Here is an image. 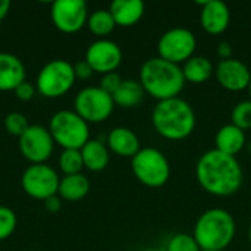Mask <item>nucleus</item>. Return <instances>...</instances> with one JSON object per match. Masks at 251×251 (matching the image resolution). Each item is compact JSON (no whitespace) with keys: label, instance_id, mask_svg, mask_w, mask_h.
I'll list each match as a JSON object with an SVG mask.
<instances>
[{"label":"nucleus","instance_id":"72a5a7b5","mask_svg":"<svg viewBox=\"0 0 251 251\" xmlns=\"http://www.w3.org/2000/svg\"><path fill=\"white\" fill-rule=\"evenodd\" d=\"M218 54H219L221 60L231 59L232 57V46L228 41H221L218 44Z\"/></svg>","mask_w":251,"mask_h":251},{"label":"nucleus","instance_id":"ddd939ff","mask_svg":"<svg viewBox=\"0 0 251 251\" xmlns=\"http://www.w3.org/2000/svg\"><path fill=\"white\" fill-rule=\"evenodd\" d=\"M85 60L97 74L104 75L109 72H116L122 63V50L115 41L99 38L88 46L85 51Z\"/></svg>","mask_w":251,"mask_h":251},{"label":"nucleus","instance_id":"1a4fd4ad","mask_svg":"<svg viewBox=\"0 0 251 251\" xmlns=\"http://www.w3.org/2000/svg\"><path fill=\"white\" fill-rule=\"evenodd\" d=\"M197 47V38L188 28L175 26L165 31L157 41L159 57L179 65H184L190 57L194 56Z\"/></svg>","mask_w":251,"mask_h":251},{"label":"nucleus","instance_id":"473e14b6","mask_svg":"<svg viewBox=\"0 0 251 251\" xmlns=\"http://www.w3.org/2000/svg\"><path fill=\"white\" fill-rule=\"evenodd\" d=\"M62 199L56 194V196H53V197H49L47 200H44L43 203H44V207H46V210L49 212V213H57L60 209H62Z\"/></svg>","mask_w":251,"mask_h":251},{"label":"nucleus","instance_id":"393cba45","mask_svg":"<svg viewBox=\"0 0 251 251\" xmlns=\"http://www.w3.org/2000/svg\"><path fill=\"white\" fill-rule=\"evenodd\" d=\"M59 169L62 171L63 176L81 174L84 169L81 150H62L59 156Z\"/></svg>","mask_w":251,"mask_h":251},{"label":"nucleus","instance_id":"20e7f679","mask_svg":"<svg viewBox=\"0 0 251 251\" xmlns=\"http://www.w3.org/2000/svg\"><path fill=\"white\" fill-rule=\"evenodd\" d=\"M193 237L201 251H225L235 237V219L222 207L209 209L197 219Z\"/></svg>","mask_w":251,"mask_h":251},{"label":"nucleus","instance_id":"f8f14e48","mask_svg":"<svg viewBox=\"0 0 251 251\" xmlns=\"http://www.w3.org/2000/svg\"><path fill=\"white\" fill-rule=\"evenodd\" d=\"M88 6L84 0H56L50 7L53 25L65 34L81 31L88 21Z\"/></svg>","mask_w":251,"mask_h":251},{"label":"nucleus","instance_id":"b1692460","mask_svg":"<svg viewBox=\"0 0 251 251\" xmlns=\"http://www.w3.org/2000/svg\"><path fill=\"white\" fill-rule=\"evenodd\" d=\"M87 26L94 35H97L99 38H104L115 29L116 24L109 9H97L90 13Z\"/></svg>","mask_w":251,"mask_h":251},{"label":"nucleus","instance_id":"c85d7f7f","mask_svg":"<svg viewBox=\"0 0 251 251\" xmlns=\"http://www.w3.org/2000/svg\"><path fill=\"white\" fill-rule=\"evenodd\" d=\"M16 213L7 206H0V241H4L9 237H12V234L16 229Z\"/></svg>","mask_w":251,"mask_h":251},{"label":"nucleus","instance_id":"a211bd4d","mask_svg":"<svg viewBox=\"0 0 251 251\" xmlns=\"http://www.w3.org/2000/svg\"><path fill=\"white\" fill-rule=\"evenodd\" d=\"M246 146V131L240 129L234 124H226L221 126L215 135V149L224 154L234 156L244 149Z\"/></svg>","mask_w":251,"mask_h":251},{"label":"nucleus","instance_id":"7c9ffc66","mask_svg":"<svg viewBox=\"0 0 251 251\" xmlns=\"http://www.w3.org/2000/svg\"><path fill=\"white\" fill-rule=\"evenodd\" d=\"M13 93H15V96H16L18 100H21V101H29V100L35 96L37 88H35V85L31 84L29 81H24V82H21V84L13 90Z\"/></svg>","mask_w":251,"mask_h":251},{"label":"nucleus","instance_id":"5701e85b","mask_svg":"<svg viewBox=\"0 0 251 251\" xmlns=\"http://www.w3.org/2000/svg\"><path fill=\"white\" fill-rule=\"evenodd\" d=\"M146 96V91L140 81L137 79H124L118 91L112 96L115 106L122 109L137 107Z\"/></svg>","mask_w":251,"mask_h":251},{"label":"nucleus","instance_id":"4468645a","mask_svg":"<svg viewBox=\"0 0 251 251\" xmlns=\"http://www.w3.org/2000/svg\"><path fill=\"white\" fill-rule=\"evenodd\" d=\"M215 75L221 87L228 91H243L249 88L251 71L249 66L238 59H225L216 65Z\"/></svg>","mask_w":251,"mask_h":251},{"label":"nucleus","instance_id":"4c0bfd02","mask_svg":"<svg viewBox=\"0 0 251 251\" xmlns=\"http://www.w3.org/2000/svg\"><path fill=\"white\" fill-rule=\"evenodd\" d=\"M249 240H250V244H251V222H250V226H249Z\"/></svg>","mask_w":251,"mask_h":251},{"label":"nucleus","instance_id":"2f4dec72","mask_svg":"<svg viewBox=\"0 0 251 251\" xmlns=\"http://www.w3.org/2000/svg\"><path fill=\"white\" fill-rule=\"evenodd\" d=\"M74 72H75V78L76 79H81V81H85V79H90L94 74L93 68L88 65V62L84 59L81 62H76L74 65Z\"/></svg>","mask_w":251,"mask_h":251},{"label":"nucleus","instance_id":"39448f33","mask_svg":"<svg viewBox=\"0 0 251 251\" xmlns=\"http://www.w3.org/2000/svg\"><path fill=\"white\" fill-rule=\"evenodd\" d=\"M54 144L63 150H81L90 138V125L75 110H59L49 122Z\"/></svg>","mask_w":251,"mask_h":251},{"label":"nucleus","instance_id":"f3484780","mask_svg":"<svg viewBox=\"0 0 251 251\" xmlns=\"http://www.w3.org/2000/svg\"><path fill=\"white\" fill-rule=\"evenodd\" d=\"M107 149L119 157H134L140 150V140L137 134L126 126H116L107 135Z\"/></svg>","mask_w":251,"mask_h":251},{"label":"nucleus","instance_id":"412c9836","mask_svg":"<svg viewBox=\"0 0 251 251\" xmlns=\"http://www.w3.org/2000/svg\"><path fill=\"white\" fill-rule=\"evenodd\" d=\"M88 193H90V179L85 175L76 174V175H68L60 178L57 196L62 200L76 203L85 199Z\"/></svg>","mask_w":251,"mask_h":251},{"label":"nucleus","instance_id":"f704fd0d","mask_svg":"<svg viewBox=\"0 0 251 251\" xmlns=\"http://www.w3.org/2000/svg\"><path fill=\"white\" fill-rule=\"evenodd\" d=\"M10 9V1L9 0H0V22L7 16Z\"/></svg>","mask_w":251,"mask_h":251},{"label":"nucleus","instance_id":"c9c22d12","mask_svg":"<svg viewBox=\"0 0 251 251\" xmlns=\"http://www.w3.org/2000/svg\"><path fill=\"white\" fill-rule=\"evenodd\" d=\"M143 251H165V249H157V247H150V249H146Z\"/></svg>","mask_w":251,"mask_h":251},{"label":"nucleus","instance_id":"0eeeda50","mask_svg":"<svg viewBox=\"0 0 251 251\" xmlns=\"http://www.w3.org/2000/svg\"><path fill=\"white\" fill-rule=\"evenodd\" d=\"M75 81L74 65L65 59H53L40 69L35 88L46 99H59L72 90Z\"/></svg>","mask_w":251,"mask_h":251},{"label":"nucleus","instance_id":"f03ea898","mask_svg":"<svg viewBox=\"0 0 251 251\" xmlns=\"http://www.w3.org/2000/svg\"><path fill=\"white\" fill-rule=\"evenodd\" d=\"M154 131L171 141H181L190 137L196 128V113L193 106L181 99L157 101L151 112Z\"/></svg>","mask_w":251,"mask_h":251},{"label":"nucleus","instance_id":"4be33fe9","mask_svg":"<svg viewBox=\"0 0 251 251\" xmlns=\"http://www.w3.org/2000/svg\"><path fill=\"white\" fill-rule=\"evenodd\" d=\"M182 74L185 78V82L191 84H203L210 79V76L215 74V66L212 60L206 56H193L190 57L182 66Z\"/></svg>","mask_w":251,"mask_h":251},{"label":"nucleus","instance_id":"6ab92c4d","mask_svg":"<svg viewBox=\"0 0 251 251\" xmlns=\"http://www.w3.org/2000/svg\"><path fill=\"white\" fill-rule=\"evenodd\" d=\"M116 26H132L141 21L146 6L141 0H115L109 7Z\"/></svg>","mask_w":251,"mask_h":251},{"label":"nucleus","instance_id":"aec40b11","mask_svg":"<svg viewBox=\"0 0 251 251\" xmlns=\"http://www.w3.org/2000/svg\"><path fill=\"white\" fill-rule=\"evenodd\" d=\"M81 156L84 168L91 172L104 171L110 162V151L107 149V144H104L100 140H90L81 149Z\"/></svg>","mask_w":251,"mask_h":251},{"label":"nucleus","instance_id":"423d86ee","mask_svg":"<svg viewBox=\"0 0 251 251\" xmlns=\"http://www.w3.org/2000/svg\"><path fill=\"white\" fill-rule=\"evenodd\" d=\"M131 169L135 178L149 188H160L171 178L168 157L154 147L141 149L131 159Z\"/></svg>","mask_w":251,"mask_h":251},{"label":"nucleus","instance_id":"2eb2a0df","mask_svg":"<svg viewBox=\"0 0 251 251\" xmlns=\"http://www.w3.org/2000/svg\"><path fill=\"white\" fill-rule=\"evenodd\" d=\"M199 4L201 6V12H200L201 28L210 35H218L225 32L231 22V12L228 4L222 0H204V1H199Z\"/></svg>","mask_w":251,"mask_h":251},{"label":"nucleus","instance_id":"c756f323","mask_svg":"<svg viewBox=\"0 0 251 251\" xmlns=\"http://www.w3.org/2000/svg\"><path fill=\"white\" fill-rule=\"evenodd\" d=\"M122 81L124 79L121 78V75L118 72H109V74L101 75V79H100V85L99 87L103 91H106L107 94L113 96L118 91V88L121 87Z\"/></svg>","mask_w":251,"mask_h":251},{"label":"nucleus","instance_id":"f257e3e1","mask_svg":"<svg viewBox=\"0 0 251 251\" xmlns=\"http://www.w3.org/2000/svg\"><path fill=\"white\" fill-rule=\"evenodd\" d=\"M196 176L204 191L218 197L232 196L243 185V168L237 157L216 149L206 151L199 159Z\"/></svg>","mask_w":251,"mask_h":251},{"label":"nucleus","instance_id":"dca6fc26","mask_svg":"<svg viewBox=\"0 0 251 251\" xmlns=\"http://www.w3.org/2000/svg\"><path fill=\"white\" fill-rule=\"evenodd\" d=\"M26 71L22 60L7 51H0V91H13L26 81Z\"/></svg>","mask_w":251,"mask_h":251},{"label":"nucleus","instance_id":"9d476101","mask_svg":"<svg viewBox=\"0 0 251 251\" xmlns=\"http://www.w3.org/2000/svg\"><path fill=\"white\" fill-rule=\"evenodd\" d=\"M59 182L60 178L57 172L47 163L29 165L21 176V185L25 194L41 201L57 194Z\"/></svg>","mask_w":251,"mask_h":251},{"label":"nucleus","instance_id":"58836bf2","mask_svg":"<svg viewBox=\"0 0 251 251\" xmlns=\"http://www.w3.org/2000/svg\"><path fill=\"white\" fill-rule=\"evenodd\" d=\"M250 156H251V143H250Z\"/></svg>","mask_w":251,"mask_h":251},{"label":"nucleus","instance_id":"bb28decb","mask_svg":"<svg viewBox=\"0 0 251 251\" xmlns=\"http://www.w3.org/2000/svg\"><path fill=\"white\" fill-rule=\"evenodd\" d=\"M4 129L7 134L13 135V137H21L29 126V122L26 119V116L21 112H10L6 115L4 118Z\"/></svg>","mask_w":251,"mask_h":251},{"label":"nucleus","instance_id":"a878e982","mask_svg":"<svg viewBox=\"0 0 251 251\" xmlns=\"http://www.w3.org/2000/svg\"><path fill=\"white\" fill-rule=\"evenodd\" d=\"M231 119L235 126H238L243 131L251 129V101L250 100H243L237 103L232 109Z\"/></svg>","mask_w":251,"mask_h":251},{"label":"nucleus","instance_id":"e433bc0d","mask_svg":"<svg viewBox=\"0 0 251 251\" xmlns=\"http://www.w3.org/2000/svg\"><path fill=\"white\" fill-rule=\"evenodd\" d=\"M247 90H249V96H250V99H249V100L251 101V79H250V84H249V88H247Z\"/></svg>","mask_w":251,"mask_h":251},{"label":"nucleus","instance_id":"6e6552de","mask_svg":"<svg viewBox=\"0 0 251 251\" xmlns=\"http://www.w3.org/2000/svg\"><path fill=\"white\" fill-rule=\"evenodd\" d=\"M115 101L110 94L97 87H85L78 91L74 99V110L90 125L100 124L110 118L115 109Z\"/></svg>","mask_w":251,"mask_h":251},{"label":"nucleus","instance_id":"cd10ccee","mask_svg":"<svg viewBox=\"0 0 251 251\" xmlns=\"http://www.w3.org/2000/svg\"><path fill=\"white\" fill-rule=\"evenodd\" d=\"M165 251H201L200 246L190 234H175L168 241Z\"/></svg>","mask_w":251,"mask_h":251},{"label":"nucleus","instance_id":"7ed1b4c3","mask_svg":"<svg viewBox=\"0 0 251 251\" xmlns=\"http://www.w3.org/2000/svg\"><path fill=\"white\" fill-rule=\"evenodd\" d=\"M140 84L146 94L157 101L179 97L185 85V78L179 65L162 57L147 59L140 69Z\"/></svg>","mask_w":251,"mask_h":251},{"label":"nucleus","instance_id":"9b49d317","mask_svg":"<svg viewBox=\"0 0 251 251\" xmlns=\"http://www.w3.org/2000/svg\"><path fill=\"white\" fill-rule=\"evenodd\" d=\"M18 147L25 160L31 165H41L51 157L54 141L49 128L43 125H29L18 138Z\"/></svg>","mask_w":251,"mask_h":251}]
</instances>
